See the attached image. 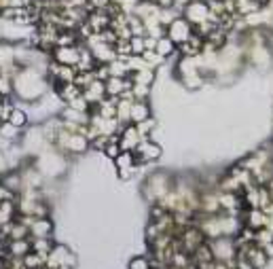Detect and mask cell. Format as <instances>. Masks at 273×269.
<instances>
[{"label":"cell","mask_w":273,"mask_h":269,"mask_svg":"<svg viewBox=\"0 0 273 269\" xmlns=\"http://www.w3.org/2000/svg\"><path fill=\"white\" fill-rule=\"evenodd\" d=\"M113 68H117V64H113ZM119 68H123V62H119ZM123 72H125V70H119V74H123ZM111 74L115 76V74H117V70H113Z\"/></svg>","instance_id":"cell-3"},{"label":"cell","mask_w":273,"mask_h":269,"mask_svg":"<svg viewBox=\"0 0 273 269\" xmlns=\"http://www.w3.org/2000/svg\"><path fill=\"white\" fill-rule=\"evenodd\" d=\"M166 28H168V38H170L174 44H180V42H184L187 38L193 36V26H191L182 15H178L174 21H170Z\"/></svg>","instance_id":"cell-1"},{"label":"cell","mask_w":273,"mask_h":269,"mask_svg":"<svg viewBox=\"0 0 273 269\" xmlns=\"http://www.w3.org/2000/svg\"><path fill=\"white\" fill-rule=\"evenodd\" d=\"M11 125H24V123H26V117H24V113H17V110H15V113H11Z\"/></svg>","instance_id":"cell-2"}]
</instances>
